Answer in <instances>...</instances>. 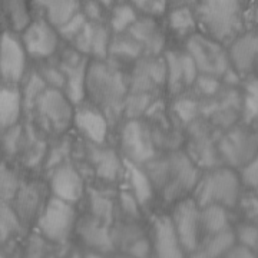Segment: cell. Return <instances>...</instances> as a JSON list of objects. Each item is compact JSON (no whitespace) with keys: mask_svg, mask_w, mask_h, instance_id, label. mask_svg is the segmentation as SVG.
<instances>
[{"mask_svg":"<svg viewBox=\"0 0 258 258\" xmlns=\"http://www.w3.org/2000/svg\"><path fill=\"white\" fill-rule=\"evenodd\" d=\"M86 157L99 181L115 182L123 174V159L111 148L88 142Z\"/></svg>","mask_w":258,"mask_h":258,"instance_id":"cell-18","label":"cell"},{"mask_svg":"<svg viewBox=\"0 0 258 258\" xmlns=\"http://www.w3.org/2000/svg\"><path fill=\"white\" fill-rule=\"evenodd\" d=\"M125 251L132 257H148L152 252L151 240H148L145 237H141L138 240L134 241L131 245H128V248Z\"/></svg>","mask_w":258,"mask_h":258,"instance_id":"cell-45","label":"cell"},{"mask_svg":"<svg viewBox=\"0 0 258 258\" xmlns=\"http://www.w3.org/2000/svg\"><path fill=\"white\" fill-rule=\"evenodd\" d=\"M166 83V66L164 57L147 56L135 60L131 78L128 79V92H142L155 95Z\"/></svg>","mask_w":258,"mask_h":258,"instance_id":"cell-13","label":"cell"},{"mask_svg":"<svg viewBox=\"0 0 258 258\" xmlns=\"http://www.w3.org/2000/svg\"><path fill=\"white\" fill-rule=\"evenodd\" d=\"M22 93L19 85H5L0 88V134L18 125L22 116Z\"/></svg>","mask_w":258,"mask_h":258,"instance_id":"cell-25","label":"cell"},{"mask_svg":"<svg viewBox=\"0 0 258 258\" xmlns=\"http://www.w3.org/2000/svg\"><path fill=\"white\" fill-rule=\"evenodd\" d=\"M152 252L161 258L184 257V251L178 240L171 215H157L152 221Z\"/></svg>","mask_w":258,"mask_h":258,"instance_id":"cell-17","label":"cell"},{"mask_svg":"<svg viewBox=\"0 0 258 258\" xmlns=\"http://www.w3.org/2000/svg\"><path fill=\"white\" fill-rule=\"evenodd\" d=\"M238 240L241 244L247 245L249 248L258 247V228L252 225H244L238 231Z\"/></svg>","mask_w":258,"mask_h":258,"instance_id":"cell-46","label":"cell"},{"mask_svg":"<svg viewBox=\"0 0 258 258\" xmlns=\"http://www.w3.org/2000/svg\"><path fill=\"white\" fill-rule=\"evenodd\" d=\"M28 53L22 45L20 36L12 30L0 33V82L19 85L25 78Z\"/></svg>","mask_w":258,"mask_h":258,"instance_id":"cell-9","label":"cell"},{"mask_svg":"<svg viewBox=\"0 0 258 258\" xmlns=\"http://www.w3.org/2000/svg\"><path fill=\"white\" fill-rule=\"evenodd\" d=\"M85 91L88 102L101 109L109 123L123 116V105L128 95V81L119 68L109 59L89 60L86 69Z\"/></svg>","mask_w":258,"mask_h":258,"instance_id":"cell-1","label":"cell"},{"mask_svg":"<svg viewBox=\"0 0 258 258\" xmlns=\"http://www.w3.org/2000/svg\"><path fill=\"white\" fill-rule=\"evenodd\" d=\"M129 3L138 10L139 13L147 16H161L168 10L166 0H128Z\"/></svg>","mask_w":258,"mask_h":258,"instance_id":"cell-38","label":"cell"},{"mask_svg":"<svg viewBox=\"0 0 258 258\" xmlns=\"http://www.w3.org/2000/svg\"><path fill=\"white\" fill-rule=\"evenodd\" d=\"M20 40L29 57L36 60L49 59L59 47V33L45 19L35 18L20 32Z\"/></svg>","mask_w":258,"mask_h":258,"instance_id":"cell-10","label":"cell"},{"mask_svg":"<svg viewBox=\"0 0 258 258\" xmlns=\"http://www.w3.org/2000/svg\"><path fill=\"white\" fill-rule=\"evenodd\" d=\"M225 255H227V257H255L254 252L251 251V248L247 247V245H244V244H240L238 247L234 244V245L228 249V252H227Z\"/></svg>","mask_w":258,"mask_h":258,"instance_id":"cell-48","label":"cell"},{"mask_svg":"<svg viewBox=\"0 0 258 258\" xmlns=\"http://www.w3.org/2000/svg\"><path fill=\"white\" fill-rule=\"evenodd\" d=\"M111 37V29L105 25V22L88 20L69 43L75 50L86 56L88 59L91 57L92 60H103L108 59Z\"/></svg>","mask_w":258,"mask_h":258,"instance_id":"cell-12","label":"cell"},{"mask_svg":"<svg viewBox=\"0 0 258 258\" xmlns=\"http://www.w3.org/2000/svg\"><path fill=\"white\" fill-rule=\"evenodd\" d=\"M120 151L123 159L144 165L157 155V145L152 131L139 118L126 119L120 131Z\"/></svg>","mask_w":258,"mask_h":258,"instance_id":"cell-7","label":"cell"},{"mask_svg":"<svg viewBox=\"0 0 258 258\" xmlns=\"http://www.w3.org/2000/svg\"><path fill=\"white\" fill-rule=\"evenodd\" d=\"M235 244V234L227 230L210 235V238L203 242L198 249L195 251V257H221L228 252V249Z\"/></svg>","mask_w":258,"mask_h":258,"instance_id":"cell-30","label":"cell"},{"mask_svg":"<svg viewBox=\"0 0 258 258\" xmlns=\"http://www.w3.org/2000/svg\"><path fill=\"white\" fill-rule=\"evenodd\" d=\"M258 56V36L255 35H245L237 37L230 49V59L234 66L245 72L254 64Z\"/></svg>","mask_w":258,"mask_h":258,"instance_id":"cell-28","label":"cell"},{"mask_svg":"<svg viewBox=\"0 0 258 258\" xmlns=\"http://www.w3.org/2000/svg\"><path fill=\"white\" fill-rule=\"evenodd\" d=\"M186 47L198 71H203L207 75H222L227 72V55L214 40L204 36H191Z\"/></svg>","mask_w":258,"mask_h":258,"instance_id":"cell-16","label":"cell"},{"mask_svg":"<svg viewBox=\"0 0 258 258\" xmlns=\"http://www.w3.org/2000/svg\"><path fill=\"white\" fill-rule=\"evenodd\" d=\"M18 175L6 166V164H0V200L9 203L13 200L19 189Z\"/></svg>","mask_w":258,"mask_h":258,"instance_id":"cell-36","label":"cell"},{"mask_svg":"<svg viewBox=\"0 0 258 258\" xmlns=\"http://www.w3.org/2000/svg\"><path fill=\"white\" fill-rule=\"evenodd\" d=\"M40 76L43 78V81L46 82L47 86H52V88H57V89H62L64 83V75L60 71V68L57 66H42L40 71H39Z\"/></svg>","mask_w":258,"mask_h":258,"instance_id":"cell-39","label":"cell"},{"mask_svg":"<svg viewBox=\"0 0 258 258\" xmlns=\"http://www.w3.org/2000/svg\"><path fill=\"white\" fill-rule=\"evenodd\" d=\"M142 168L149 176L155 194L166 203L179 201L192 191L200 179L198 169L184 152H168L145 162Z\"/></svg>","mask_w":258,"mask_h":258,"instance_id":"cell-2","label":"cell"},{"mask_svg":"<svg viewBox=\"0 0 258 258\" xmlns=\"http://www.w3.org/2000/svg\"><path fill=\"white\" fill-rule=\"evenodd\" d=\"M22 231V221L9 204L0 200V242H6Z\"/></svg>","mask_w":258,"mask_h":258,"instance_id":"cell-34","label":"cell"},{"mask_svg":"<svg viewBox=\"0 0 258 258\" xmlns=\"http://www.w3.org/2000/svg\"><path fill=\"white\" fill-rule=\"evenodd\" d=\"M32 13H37L53 28H60L82 9V0H30Z\"/></svg>","mask_w":258,"mask_h":258,"instance_id":"cell-23","label":"cell"},{"mask_svg":"<svg viewBox=\"0 0 258 258\" xmlns=\"http://www.w3.org/2000/svg\"><path fill=\"white\" fill-rule=\"evenodd\" d=\"M99 3H101L102 6H105L108 10H111L113 6H116V5H119L122 2H125V0H98Z\"/></svg>","mask_w":258,"mask_h":258,"instance_id":"cell-51","label":"cell"},{"mask_svg":"<svg viewBox=\"0 0 258 258\" xmlns=\"http://www.w3.org/2000/svg\"><path fill=\"white\" fill-rule=\"evenodd\" d=\"M69 152H71V145H69V142H62V144L56 145V147L53 148L49 154H47V158H46L47 169H52L53 166L59 165V164L64 162V159H66V157L69 155Z\"/></svg>","mask_w":258,"mask_h":258,"instance_id":"cell-41","label":"cell"},{"mask_svg":"<svg viewBox=\"0 0 258 258\" xmlns=\"http://www.w3.org/2000/svg\"><path fill=\"white\" fill-rule=\"evenodd\" d=\"M123 172L128 176L131 192L137 198L141 208L148 207L151 201L155 198L157 194H155V189H154L152 182H151L149 176L147 175L145 169L142 168V165L123 159Z\"/></svg>","mask_w":258,"mask_h":258,"instance_id":"cell-26","label":"cell"},{"mask_svg":"<svg viewBox=\"0 0 258 258\" xmlns=\"http://www.w3.org/2000/svg\"><path fill=\"white\" fill-rule=\"evenodd\" d=\"M255 116H258V82L248 86V96L245 102V118L252 119Z\"/></svg>","mask_w":258,"mask_h":258,"instance_id":"cell-44","label":"cell"},{"mask_svg":"<svg viewBox=\"0 0 258 258\" xmlns=\"http://www.w3.org/2000/svg\"><path fill=\"white\" fill-rule=\"evenodd\" d=\"M175 112L182 122H191L197 116V105L189 99H179L175 103Z\"/></svg>","mask_w":258,"mask_h":258,"instance_id":"cell-43","label":"cell"},{"mask_svg":"<svg viewBox=\"0 0 258 258\" xmlns=\"http://www.w3.org/2000/svg\"><path fill=\"white\" fill-rule=\"evenodd\" d=\"M200 222H201V232H205L207 235H214L228 228V217L225 208L217 204L205 205L201 208Z\"/></svg>","mask_w":258,"mask_h":258,"instance_id":"cell-31","label":"cell"},{"mask_svg":"<svg viewBox=\"0 0 258 258\" xmlns=\"http://www.w3.org/2000/svg\"><path fill=\"white\" fill-rule=\"evenodd\" d=\"M0 15L8 30L20 33L33 19L30 0H0Z\"/></svg>","mask_w":258,"mask_h":258,"instance_id":"cell-27","label":"cell"},{"mask_svg":"<svg viewBox=\"0 0 258 258\" xmlns=\"http://www.w3.org/2000/svg\"><path fill=\"white\" fill-rule=\"evenodd\" d=\"M258 148V135H245L244 132H232L222 139L221 152L232 165L247 162Z\"/></svg>","mask_w":258,"mask_h":258,"instance_id":"cell-24","label":"cell"},{"mask_svg":"<svg viewBox=\"0 0 258 258\" xmlns=\"http://www.w3.org/2000/svg\"><path fill=\"white\" fill-rule=\"evenodd\" d=\"M197 18L212 39L230 40L241 28L240 0H198Z\"/></svg>","mask_w":258,"mask_h":258,"instance_id":"cell-4","label":"cell"},{"mask_svg":"<svg viewBox=\"0 0 258 258\" xmlns=\"http://www.w3.org/2000/svg\"><path fill=\"white\" fill-rule=\"evenodd\" d=\"M47 188L52 197L60 198L71 204L79 203L86 194L82 174L69 161H64L50 169Z\"/></svg>","mask_w":258,"mask_h":258,"instance_id":"cell-11","label":"cell"},{"mask_svg":"<svg viewBox=\"0 0 258 258\" xmlns=\"http://www.w3.org/2000/svg\"><path fill=\"white\" fill-rule=\"evenodd\" d=\"M109 227L111 225L99 221L88 214L85 218L78 220L75 232L86 248L101 254H108L115 248Z\"/></svg>","mask_w":258,"mask_h":258,"instance_id":"cell-20","label":"cell"},{"mask_svg":"<svg viewBox=\"0 0 258 258\" xmlns=\"http://www.w3.org/2000/svg\"><path fill=\"white\" fill-rule=\"evenodd\" d=\"M240 197V179L231 169H217L198 179L194 188V200L200 208L217 204L232 208Z\"/></svg>","mask_w":258,"mask_h":258,"instance_id":"cell-6","label":"cell"},{"mask_svg":"<svg viewBox=\"0 0 258 258\" xmlns=\"http://www.w3.org/2000/svg\"><path fill=\"white\" fill-rule=\"evenodd\" d=\"M139 12L128 0L122 2L119 5L113 6L111 9V16H109V29L115 33H122L138 19Z\"/></svg>","mask_w":258,"mask_h":258,"instance_id":"cell-32","label":"cell"},{"mask_svg":"<svg viewBox=\"0 0 258 258\" xmlns=\"http://www.w3.org/2000/svg\"><path fill=\"white\" fill-rule=\"evenodd\" d=\"M125 32L138 42L145 56H158L165 47V36L154 16H138Z\"/></svg>","mask_w":258,"mask_h":258,"instance_id":"cell-21","label":"cell"},{"mask_svg":"<svg viewBox=\"0 0 258 258\" xmlns=\"http://www.w3.org/2000/svg\"><path fill=\"white\" fill-rule=\"evenodd\" d=\"M83 15L88 18V20H93V22H103V12L106 10L105 6H102L98 0H86L82 3Z\"/></svg>","mask_w":258,"mask_h":258,"instance_id":"cell-42","label":"cell"},{"mask_svg":"<svg viewBox=\"0 0 258 258\" xmlns=\"http://www.w3.org/2000/svg\"><path fill=\"white\" fill-rule=\"evenodd\" d=\"M109 125L111 123L105 116V113L91 102L83 101L75 105L72 126L76 128L86 142L105 145L109 132Z\"/></svg>","mask_w":258,"mask_h":258,"instance_id":"cell-14","label":"cell"},{"mask_svg":"<svg viewBox=\"0 0 258 258\" xmlns=\"http://www.w3.org/2000/svg\"><path fill=\"white\" fill-rule=\"evenodd\" d=\"M168 13V25L174 32L184 35L189 32L195 26V16L192 10L188 6H179V8H171Z\"/></svg>","mask_w":258,"mask_h":258,"instance_id":"cell-35","label":"cell"},{"mask_svg":"<svg viewBox=\"0 0 258 258\" xmlns=\"http://www.w3.org/2000/svg\"><path fill=\"white\" fill-rule=\"evenodd\" d=\"M141 56H144L142 47L135 39L129 36L126 32L122 33H112L108 59H120V60H138Z\"/></svg>","mask_w":258,"mask_h":258,"instance_id":"cell-29","label":"cell"},{"mask_svg":"<svg viewBox=\"0 0 258 258\" xmlns=\"http://www.w3.org/2000/svg\"><path fill=\"white\" fill-rule=\"evenodd\" d=\"M86 22H88V18L83 15L82 10H79L75 16H72L66 23H63L60 28H57L56 30H57L60 39L71 42V40L79 33V30L83 28V25H85Z\"/></svg>","mask_w":258,"mask_h":258,"instance_id":"cell-37","label":"cell"},{"mask_svg":"<svg viewBox=\"0 0 258 258\" xmlns=\"http://www.w3.org/2000/svg\"><path fill=\"white\" fill-rule=\"evenodd\" d=\"M198 0H166L168 3V9L171 8H179V6H188L191 8V5H195Z\"/></svg>","mask_w":258,"mask_h":258,"instance_id":"cell-50","label":"cell"},{"mask_svg":"<svg viewBox=\"0 0 258 258\" xmlns=\"http://www.w3.org/2000/svg\"><path fill=\"white\" fill-rule=\"evenodd\" d=\"M76 222L78 212L75 210V204L50 197L36 218V228L50 244L62 245L75 232Z\"/></svg>","mask_w":258,"mask_h":258,"instance_id":"cell-5","label":"cell"},{"mask_svg":"<svg viewBox=\"0 0 258 258\" xmlns=\"http://www.w3.org/2000/svg\"><path fill=\"white\" fill-rule=\"evenodd\" d=\"M166 86L171 92H179L185 86L197 81L198 68L189 53H178V52H166Z\"/></svg>","mask_w":258,"mask_h":258,"instance_id":"cell-19","label":"cell"},{"mask_svg":"<svg viewBox=\"0 0 258 258\" xmlns=\"http://www.w3.org/2000/svg\"><path fill=\"white\" fill-rule=\"evenodd\" d=\"M242 181L252 188H258V157L249 161L242 172Z\"/></svg>","mask_w":258,"mask_h":258,"instance_id":"cell-47","label":"cell"},{"mask_svg":"<svg viewBox=\"0 0 258 258\" xmlns=\"http://www.w3.org/2000/svg\"><path fill=\"white\" fill-rule=\"evenodd\" d=\"M201 208L194 198H182L176 201L171 212V220L176 231L178 240L184 254H192L197 251L201 238Z\"/></svg>","mask_w":258,"mask_h":258,"instance_id":"cell-8","label":"cell"},{"mask_svg":"<svg viewBox=\"0 0 258 258\" xmlns=\"http://www.w3.org/2000/svg\"><path fill=\"white\" fill-rule=\"evenodd\" d=\"M88 63H89V60L86 56H83L75 49H71L68 53H64L63 59L59 64L60 71L64 75L62 92L74 105L81 103L86 98L85 82H86Z\"/></svg>","mask_w":258,"mask_h":258,"instance_id":"cell-15","label":"cell"},{"mask_svg":"<svg viewBox=\"0 0 258 258\" xmlns=\"http://www.w3.org/2000/svg\"><path fill=\"white\" fill-rule=\"evenodd\" d=\"M75 105L62 89L46 86L33 102L30 111L35 113L39 129L53 137H62L72 126Z\"/></svg>","mask_w":258,"mask_h":258,"instance_id":"cell-3","label":"cell"},{"mask_svg":"<svg viewBox=\"0 0 258 258\" xmlns=\"http://www.w3.org/2000/svg\"><path fill=\"white\" fill-rule=\"evenodd\" d=\"M13 200H15L13 210L18 214L19 220L22 221V224L23 222L28 224L32 220H36L46 204L47 198L45 192V185L35 182V181L20 184Z\"/></svg>","mask_w":258,"mask_h":258,"instance_id":"cell-22","label":"cell"},{"mask_svg":"<svg viewBox=\"0 0 258 258\" xmlns=\"http://www.w3.org/2000/svg\"><path fill=\"white\" fill-rule=\"evenodd\" d=\"M198 85H200L201 91L204 93H207V95H211V93H214L218 89V83L215 82L214 79H211V78H201V79H198Z\"/></svg>","mask_w":258,"mask_h":258,"instance_id":"cell-49","label":"cell"},{"mask_svg":"<svg viewBox=\"0 0 258 258\" xmlns=\"http://www.w3.org/2000/svg\"><path fill=\"white\" fill-rule=\"evenodd\" d=\"M0 20H2V15H0Z\"/></svg>","mask_w":258,"mask_h":258,"instance_id":"cell-52","label":"cell"},{"mask_svg":"<svg viewBox=\"0 0 258 258\" xmlns=\"http://www.w3.org/2000/svg\"><path fill=\"white\" fill-rule=\"evenodd\" d=\"M119 203L120 208H122V211H123V214L126 217L132 218V220H138L139 217H141V210L142 208H141V205L137 201V198L134 197V194L123 191L119 195Z\"/></svg>","mask_w":258,"mask_h":258,"instance_id":"cell-40","label":"cell"},{"mask_svg":"<svg viewBox=\"0 0 258 258\" xmlns=\"http://www.w3.org/2000/svg\"><path fill=\"white\" fill-rule=\"evenodd\" d=\"M88 195H89L88 198L89 215L111 225L113 220V203L111 198L102 194L101 191H95V189L88 191Z\"/></svg>","mask_w":258,"mask_h":258,"instance_id":"cell-33","label":"cell"}]
</instances>
